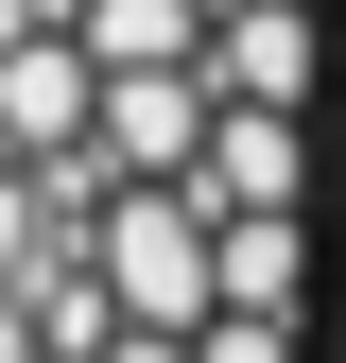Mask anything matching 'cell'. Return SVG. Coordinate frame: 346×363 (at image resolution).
Returning a JSON list of instances; mask_svg holds the SVG:
<instances>
[{
	"mask_svg": "<svg viewBox=\"0 0 346 363\" xmlns=\"http://www.w3.org/2000/svg\"><path fill=\"white\" fill-rule=\"evenodd\" d=\"M329 0H0V363H312Z\"/></svg>",
	"mask_w": 346,
	"mask_h": 363,
	"instance_id": "obj_1",
	"label": "cell"
},
{
	"mask_svg": "<svg viewBox=\"0 0 346 363\" xmlns=\"http://www.w3.org/2000/svg\"><path fill=\"white\" fill-rule=\"evenodd\" d=\"M312 363H346V0H329V208H312Z\"/></svg>",
	"mask_w": 346,
	"mask_h": 363,
	"instance_id": "obj_2",
	"label": "cell"
}]
</instances>
